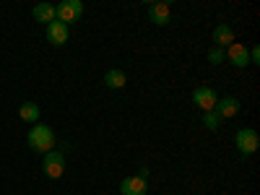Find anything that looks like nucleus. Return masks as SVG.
<instances>
[{
    "label": "nucleus",
    "mask_w": 260,
    "mask_h": 195,
    "mask_svg": "<svg viewBox=\"0 0 260 195\" xmlns=\"http://www.w3.org/2000/svg\"><path fill=\"white\" fill-rule=\"evenodd\" d=\"M148 18L154 21L156 26L169 24V3H151L148 6Z\"/></svg>",
    "instance_id": "nucleus-10"
},
{
    "label": "nucleus",
    "mask_w": 260,
    "mask_h": 195,
    "mask_svg": "<svg viewBox=\"0 0 260 195\" xmlns=\"http://www.w3.org/2000/svg\"><path fill=\"white\" fill-rule=\"evenodd\" d=\"M250 62H260V50H257V47L250 50Z\"/></svg>",
    "instance_id": "nucleus-17"
},
{
    "label": "nucleus",
    "mask_w": 260,
    "mask_h": 195,
    "mask_svg": "<svg viewBox=\"0 0 260 195\" xmlns=\"http://www.w3.org/2000/svg\"><path fill=\"white\" fill-rule=\"evenodd\" d=\"M234 143H237V151H240L242 156H250V154L257 151L260 138H257V133L252 127H240V130H237V136H234Z\"/></svg>",
    "instance_id": "nucleus-2"
},
{
    "label": "nucleus",
    "mask_w": 260,
    "mask_h": 195,
    "mask_svg": "<svg viewBox=\"0 0 260 195\" xmlns=\"http://www.w3.org/2000/svg\"><path fill=\"white\" fill-rule=\"evenodd\" d=\"M120 192L122 195H146V180H141L138 175L136 177H125L120 182Z\"/></svg>",
    "instance_id": "nucleus-9"
},
{
    "label": "nucleus",
    "mask_w": 260,
    "mask_h": 195,
    "mask_svg": "<svg viewBox=\"0 0 260 195\" xmlns=\"http://www.w3.org/2000/svg\"><path fill=\"white\" fill-rule=\"evenodd\" d=\"M213 112L219 115L221 120H229V117H234L237 112H240V99H237V96H224V99L216 102Z\"/></svg>",
    "instance_id": "nucleus-7"
},
{
    "label": "nucleus",
    "mask_w": 260,
    "mask_h": 195,
    "mask_svg": "<svg viewBox=\"0 0 260 195\" xmlns=\"http://www.w3.org/2000/svg\"><path fill=\"white\" fill-rule=\"evenodd\" d=\"M232 42H234V31H232L229 24H219V26L213 29V45H216V47L224 50V47L232 45Z\"/></svg>",
    "instance_id": "nucleus-11"
},
{
    "label": "nucleus",
    "mask_w": 260,
    "mask_h": 195,
    "mask_svg": "<svg viewBox=\"0 0 260 195\" xmlns=\"http://www.w3.org/2000/svg\"><path fill=\"white\" fill-rule=\"evenodd\" d=\"M31 16H34L37 21H42V24H52V21L57 18V8H55L52 3H39V6H34Z\"/></svg>",
    "instance_id": "nucleus-12"
},
{
    "label": "nucleus",
    "mask_w": 260,
    "mask_h": 195,
    "mask_svg": "<svg viewBox=\"0 0 260 195\" xmlns=\"http://www.w3.org/2000/svg\"><path fill=\"white\" fill-rule=\"evenodd\" d=\"M21 120L24 122H34L37 125V120H39V107L34 104V102H26V104H21Z\"/></svg>",
    "instance_id": "nucleus-14"
},
{
    "label": "nucleus",
    "mask_w": 260,
    "mask_h": 195,
    "mask_svg": "<svg viewBox=\"0 0 260 195\" xmlns=\"http://www.w3.org/2000/svg\"><path fill=\"white\" fill-rule=\"evenodd\" d=\"M138 177H141V180H146V177H148V169H146V167H141V172H138Z\"/></svg>",
    "instance_id": "nucleus-18"
},
{
    "label": "nucleus",
    "mask_w": 260,
    "mask_h": 195,
    "mask_svg": "<svg viewBox=\"0 0 260 195\" xmlns=\"http://www.w3.org/2000/svg\"><path fill=\"white\" fill-rule=\"evenodd\" d=\"M55 8H57V21H62L65 26L76 24V21L81 18V13H83V3H81V0H62V3L55 6Z\"/></svg>",
    "instance_id": "nucleus-3"
},
{
    "label": "nucleus",
    "mask_w": 260,
    "mask_h": 195,
    "mask_svg": "<svg viewBox=\"0 0 260 195\" xmlns=\"http://www.w3.org/2000/svg\"><path fill=\"white\" fill-rule=\"evenodd\" d=\"M224 55H226V60L234 65V68H245V65H250V47L242 45V42H232Z\"/></svg>",
    "instance_id": "nucleus-4"
},
{
    "label": "nucleus",
    "mask_w": 260,
    "mask_h": 195,
    "mask_svg": "<svg viewBox=\"0 0 260 195\" xmlns=\"http://www.w3.org/2000/svg\"><path fill=\"white\" fill-rule=\"evenodd\" d=\"M29 146L31 151H39V154H50V151L57 146V138H55V130L50 125H34L29 130Z\"/></svg>",
    "instance_id": "nucleus-1"
},
{
    "label": "nucleus",
    "mask_w": 260,
    "mask_h": 195,
    "mask_svg": "<svg viewBox=\"0 0 260 195\" xmlns=\"http://www.w3.org/2000/svg\"><path fill=\"white\" fill-rule=\"evenodd\" d=\"M224 57H226V55H224V50H221V47H213V50L208 52V60H211L213 65H219V62H224Z\"/></svg>",
    "instance_id": "nucleus-16"
},
{
    "label": "nucleus",
    "mask_w": 260,
    "mask_h": 195,
    "mask_svg": "<svg viewBox=\"0 0 260 195\" xmlns=\"http://www.w3.org/2000/svg\"><path fill=\"white\" fill-rule=\"evenodd\" d=\"M104 83L110 86V89H122V86H125V73H122L120 68L107 71V76H104Z\"/></svg>",
    "instance_id": "nucleus-13"
},
{
    "label": "nucleus",
    "mask_w": 260,
    "mask_h": 195,
    "mask_svg": "<svg viewBox=\"0 0 260 195\" xmlns=\"http://www.w3.org/2000/svg\"><path fill=\"white\" fill-rule=\"evenodd\" d=\"M216 102H219V94H216L213 89H208V86H201V89L192 91V104L201 107L203 112H211L216 107Z\"/></svg>",
    "instance_id": "nucleus-5"
},
{
    "label": "nucleus",
    "mask_w": 260,
    "mask_h": 195,
    "mask_svg": "<svg viewBox=\"0 0 260 195\" xmlns=\"http://www.w3.org/2000/svg\"><path fill=\"white\" fill-rule=\"evenodd\" d=\"M68 37H71V31H68V26L62 24V21H52V24H47V39L52 42V45H65V42H68Z\"/></svg>",
    "instance_id": "nucleus-8"
},
{
    "label": "nucleus",
    "mask_w": 260,
    "mask_h": 195,
    "mask_svg": "<svg viewBox=\"0 0 260 195\" xmlns=\"http://www.w3.org/2000/svg\"><path fill=\"white\" fill-rule=\"evenodd\" d=\"M221 122H224V120H221L219 115H216L213 110H211V112H203V125H206L208 130H216V127H219Z\"/></svg>",
    "instance_id": "nucleus-15"
},
{
    "label": "nucleus",
    "mask_w": 260,
    "mask_h": 195,
    "mask_svg": "<svg viewBox=\"0 0 260 195\" xmlns=\"http://www.w3.org/2000/svg\"><path fill=\"white\" fill-rule=\"evenodd\" d=\"M62 164H65V156H62V151L52 148L50 154H45V175L50 180H57L62 175Z\"/></svg>",
    "instance_id": "nucleus-6"
}]
</instances>
